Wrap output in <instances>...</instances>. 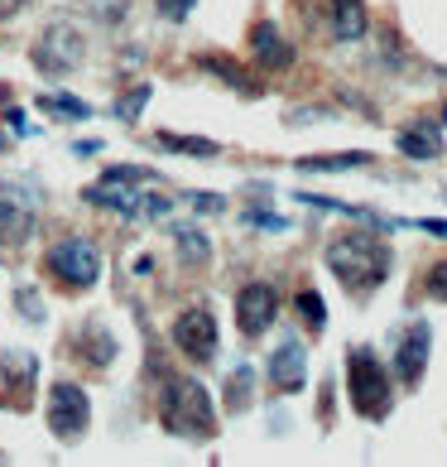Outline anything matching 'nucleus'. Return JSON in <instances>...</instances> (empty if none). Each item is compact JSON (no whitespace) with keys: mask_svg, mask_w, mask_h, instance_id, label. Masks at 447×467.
I'll return each instance as SVG.
<instances>
[{"mask_svg":"<svg viewBox=\"0 0 447 467\" xmlns=\"http://www.w3.org/2000/svg\"><path fill=\"white\" fill-rule=\"evenodd\" d=\"M390 261H394L390 246L371 232H347L328 246V270L341 280V289H351V294L381 289L385 275H390Z\"/></svg>","mask_w":447,"mask_h":467,"instance_id":"obj_1","label":"nucleus"},{"mask_svg":"<svg viewBox=\"0 0 447 467\" xmlns=\"http://www.w3.org/2000/svg\"><path fill=\"white\" fill-rule=\"evenodd\" d=\"M159 420L178 439H212L217 434V405L202 380L193 376H164L159 386Z\"/></svg>","mask_w":447,"mask_h":467,"instance_id":"obj_2","label":"nucleus"},{"mask_svg":"<svg viewBox=\"0 0 447 467\" xmlns=\"http://www.w3.org/2000/svg\"><path fill=\"white\" fill-rule=\"evenodd\" d=\"M347 390H351V405L361 420H385L390 405H394V390H390V376L381 367V357L371 348H351L347 352Z\"/></svg>","mask_w":447,"mask_h":467,"instance_id":"obj_3","label":"nucleus"},{"mask_svg":"<svg viewBox=\"0 0 447 467\" xmlns=\"http://www.w3.org/2000/svg\"><path fill=\"white\" fill-rule=\"evenodd\" d=\"M44 265L63 289L82 294V289H92L101 280V246L92 236H63L44 251Z\"/></svg>","mask_w":447,"mask_h":467,"instance_id":"obj_4","label":"nucleus"},{"mask_svg":"<svg viewBox=\"0 0 447 467\" xmlns=\"http://www.w3.org/2000/svg\"><path fill=\"white\" fill-rule=\"evenodd\" d=\"M82 198L101 213H120L130 222H159L168 217V198L159 188H140V183H111V179H97L92 188H82Z\"/></svg>","mask_w":447,"mask_h":467,"instance_id":"obj_5","label":"nucleus"},{"mask_svg":"<svg viewBox=\"0 0 447 467\" xmlns=\"http://www.w3.org/2000/svg\"><path fill=\"white\" fill-rule=\"evenodd\" d=\"M44 420H48V434L58 443H82L87 439V424H92V400L77 380H54L48 386V400H44Z\"/></svg>","mask_w":447,"mask_h":467,"instance_id":"obj_6","label":"nucleus"},{"mask_svg":"<svg viewBox=\"0 0 447 467\" xmlns=\"http://www.w3.org/2000/svg\"><path fill=\"white\" fill-rule=\"evenodd\" d=\"M29 54H34V63H39V73L67 78L82 58H87V34H82V25H73V20H54V25H44V34L34 39Z\"/></svg>","mask_w":447,"mask_h":467,"instance_id":"obj_7","label":"nucleus"},{"mask_svg":"<svg viewBox=\"0 0 447 467\" xmlns=\"http://www.w3.org/2000/svg\"><path fill=\"white\" fill-rule=\"evenodd\" d=\"M174 348L193 361V367H208V361L217 357V314L208 304H193V308H183V314L174 318Z\"/></svg>","mask_w":447,"mask_h":467,"instance_id":"obj_8","label":"nucleus"},{"mask_svg":"<svg viewBox=\"0 0 447 467\" xmlns=\"http://www.w3.org/2000/svg\"><path fill=\"white\" fill-rule=\"evenodd\" d=\"M274 318H279V294H274V285L255 280L236 294V327L246 337H265L274 327Z\"/></svg>","mask_w":447,"mask_h":467,"instance_id":"obj_9","label":"nucleus"},{"mask_svg":"<svg viewBox=\"0 0 447 467\" xmlns=\"http://www.w3.org/2000/svg\"><path fill=\"white\" fill-rule=\"evenodd\" d=\"M269 386L279 395H299L308 386V348L299 337H289V342L274 348V357H269Z\"/></svg>","mask_w":447,"mask_h":467,"instance_id":"obj_10","label":"nucleus"},{"mask_svg":"<svg viewBox=\"0 0 447 467\" xmlns=\"http://www.w3.org/2000/svg\"><path fill=\"white\" fill-rule=\"evenodd\" d=\"M428 323H414L404 333V342H400V357H394V371H400V380L409 390L414 386H423V371H428Z\"/></svg>","mask_w":447,"mask_h":467,"instance_id":"obj_11","label":"nucleus"},{"mask_svg":"<svg viewBox=\"0 0 447 467\" xmlns=\"http://www.w3.org/2000/svg\"><path fill=\"white\" fill-rule=\"evenodd\" d=\"M250 48H255V63H260L265 73H284V67H294V44H289L274 25H255L250 29Z\"/></svg>","mask_w":447,"mask_h":467,"instance_id":"obj_12","label":"nucleus"},{"mask_svg":"<svg viewBox=\"0 0 447 467\" xmlns=\"http://www.w3.org/2000/svg\"><path fill=\"white\" fill-rule=\"evenodd\" d=\"M29 232H34V213L15 202V193L0 183V241L10 246V241H25Z\"/></svg>","mask_w":447,"mask_h":467,"instance_id":"obj_13","label":"nucleus"},{"mask_svg":"<svg viewBox=\"0 0 447 467\" xmlns=\"http://www.w3.org/2000/svg\"><path fill=\"white\" fill-rule=\"evenodd\" d=\"M366 34V0H332V39L356 44Z\"/></svg>","mask_w":447,"mask_h":467,"instance_id":"obj_14","label":"nucleus"},{"mask_svg":"<svg viewBox=\"0 0 447 467\" xmlns=\"http://www.w3.org/2000/svg\"><path fill=\"white\" fill-rule=\"evenodd\" d=\"M77 352H82V361H92V367H111L116 337L101 323H87V327H82V337H77Z\"/></svg>","mask_w":447,"mask_h":467,"instance_id":"obj_15","label":"nucleus"},{"mask_svg":"<svg viewBox=\"0 0 447 467\" xmlns=\"http://www.w3.org/2000/svg\"><path fill=\"white\" fill-rule=\"evenodd\" d=\"M371 164V150H351V154H308L299 160L303 174H341V169H366Z\"/></svg>","mask_w":447,"mask_h":467,"instance_id":"obj_16","label":"nucleus"},{"mask_svg":"<svg viewBox=\"0 0 447 467\" xmlns=\"http://www.w3.org/2000/svg\"><path fill=\"white\" fill-rule=\"evenodd\" d=\"M164 150H174V154H193V160H217L221 145L217 140H202V135H178V130H159L154 135Z\"/></svg>","mask_w":447,"mask_h":467,"instance_id":"obj_17","label":"nucleus"},{"mask_svg":"<svg viewBox=\"0 0 447 467\" xmlns=\"http://www.w3.org/2000/svg\"><path fill=\"white\" fill-rule=\"evenodd\" d=\"M400 150L409 154V160H433V154L442 150L438 126H404L400 130Z\"/></svg>","mask_w":447,"mask_h":467,"instance_id":"obj_18","label":"nucleus"},{"mask_svg":"<svg viewBox=\"0 0 447 467\" xmlns=\"http://www.w3.org/2000/svg\"><path fill=\"white\" fill-rule=\"evenodd\" d=\"M174 241H178V251H183L188 265H208V261H212V241L202 236L193 222H178V227H174Z\"/></svg>","mask_w":447,"mask_h":467,"instance_id":"obj_19","label":"nucleus"},{"mask_svg":"<svg viewBox=\"0 0 447 467\" xmlns=\"http://www.w3.org/2000/svg\"><path fill=\"white\" fill-rule=\"evenodd\" d=\"M39 111H54L58 120H87L92 116V107L77 97H39Z\"/></svg>","mask_w":447,"mask_h":467,"instance_id":"obj_20","label":"nucleus"},{"mask_svg":"<svg viewBox=\"0 0 447 467\" xmlns=\"http://www.w3.org/2000/svg\"><path fill=\"white\" fill-rule=\"evenodd\" d=\"M202 67H212L221 82H231V88H236V92H246V97L260 92V82H246V78H240V67H236L231 58H202Z\"/></svg>","mask_w":447,"mask_h":467,"instance_id":"obj_21","label":"nucleus"},{"mask_svg":"<svg viewBox=\"0 0 447 467\" xmlns=\"http://www.w3.org/2000/svg\"><path fill=\"white\" fill-rule=\"evenodd\" d=\"M227 405H231V410H246V405H250V371H246V367L231 371V380H227Z\"/></svg>","mask_w":447,"mask_h":467,"instance_id":"obj_22","label":"nucleus"},{"mask_svg":"<svg viewBox=\"0 0 447 467\" xmlns=\"http://www.w3.org/2000/svg\"><path fill=\"white\" fill-rule=\"evenodd\" d=\"M299 314H303V323L313 327V333H318L322 323H328V308H322V299H318L313 289H303V294H299Z\"/></svg>","mask_w":447,"mask_h":467,"instance_id":"obj_23","label":"nucleus"},{"mask_svg":"<svg viewBox=\"0 0 447 467\" xmlns=\"http://www.w3.org/2000/svg\"><path fill=\"white\" fill-rule=\"evenodd\" d=\"M101 179H111V183H154V169H140V164H116V169H107Z\"/></svg>","mask_w":447,"mask_h":467,"instance_id":"obj_24","label":"nucleus"},{"mask_svg":"<svg viewBox=\"0 0 447 467\" xmlns=\"http://www.w3.org/2000/svg\"><path fill=\"white\" fill-rule=\"evenodd\" d=\"M145 101H149V82H140V88H135L126 101H120V107H116V116H120V120H135V116H140V107H145Z\"/></svg>","mask_w":447,"mask_h":467,"instance_id":"obj_25","label":"nucleus"},{"mask_svg":"<svg viewBox=\"0 0 447 467\" xmlns=\"http://www.w3.org/2000/svg\"><path fill=\"white\" fill-rule=\"evenodd\" d=\"M154 5H159L164 20H188V10H193L198 0H154Z\"/></svg>","mask_w":447,"mask_h":467,"instance_id":"obj_26","label":"nucleus"},{"mask_svg":"<svg viewBox=\"0 0 447 467\" xmlns=\"http://www.w3.org/2000/svg\"><path fill=\"white\" fill-rule=\"evenodd\" d=\"M246 222H250V227H260V232H284L289 227V222L274 217V213H246Z\"/></svg>","mask_w":447,"mask_h":467,"instance_id":"obj_27","label":"nucleus"},{"mask_svg":"<svg viewBox=\"0 0 447 467\" xmlns=\"http://www.w3.org/2000/svg\"><path fill=\"white\" fill-rule=\"evenodd\" d=\"M428 294H438V299H447V261H438L433 270H428Z\"/></svg>","mask_w":447,"mask_h":467,"instance_id":"obj_28","label":"nucleus"},{"mask_svg":"<svg viewBox=\"0 0 447 467\" xmlns=\"http://www.w3.org/2000/svg\"><path fill=\"white\" fill-rule=\"evenodd\" d=\"M20 314L29 323H44V308H39V299H34V289H20Z\"/></svg>","mask_w":447,"mask_h":467,"instance_id":"obj_29","label":"nucleus"},{"mask_svg":"<svg viewBox=\"0 0 447 467\" xmlns=\"http://www.w3.org/2000/svg\"><path fill=\"white\" fill-rule=\"evenodd\" d=\"M29 0H0V20H10V15H20Z\"/></svg>","mask_w":447,"mask_h":467,"instance_id":"obj_30","label":"nucleus"},{"mask_svg":"<svg viewBox=\"0 0 447 467\" xmlns=\"http://www.w3.org/2000/svg\"><path fill=\"white\" fill-rule=\"evenodd\" d=\"M97 150H101V140H77L73 145V154H97Z\"/></svg>","mask_w":447,"mask_h":467,"instance_id":"obj_31","label":"nucleus"},{"mask_svg":"<svg viewBox=\"0 0 447 467\" xmlns=\"http://www.w3.org/2000/svg\"><path fill=\"white\" fill-rule=\"evenodd\" d=\"M0 145H5V140H0Z\"/></svg>","mask_w":447,"mask_h":467,"instance_id":"obj_32","label":"nucleus"}]
</instances>
